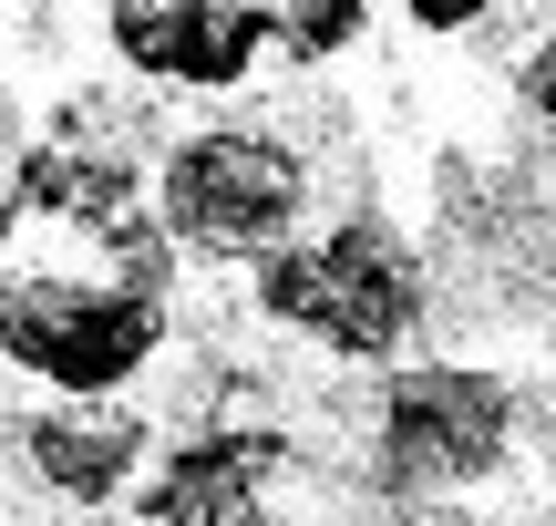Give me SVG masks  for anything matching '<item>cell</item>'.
<instances>
[{
    "mask_svg": "<svg viewBox=\"0 0 556 526\" xmlns=\"http://www.w3.org/2000/svg\"><path fill=\"white\" fill-rule=\"evenodd\" d=\"M526 103H536V114L556 124V32L536 41V52H526Z\"/></svg>",
    "mask_w": 556,
    "mask_h": 526,
    "instance_id": "9c48e42d",
    "label": "cell"
},
{
    "mask_svg": "<svg viewBox=\"0 0 556 526\" xmlns=\"http://www.w3.org/2000/svg\"><path fill=\"white\" fill-rule=\"evenodd\" d=\"M258 310L278 330H309L319 351L381 362L422 321V268L381 217H340L319 238H289L278 259H258Z\"/></svg>",
    "mask_w": 556,
    "mask_h": 526,
    "instance_id": "7a4b0ae2",
    "label": "cell"
},
{
    "mask_svg": "<svg viewBox=\"0 0 556 526\" xmlns=\"http://www.w3.org/2000/svg\"><path fill=\"white\" fill-rule=\"evenodd\" d=\"M165 310L176 238L155 217V165H135L103 103H73L0 197V351L62 403H114L155 362Z\"/></svg>",
    "mask_w": 556,
    "mask_h": 526,
    "instance_id": "6da1fadb",
    "label": "cell"
},
{
    "mask_svg": "<svg viewBox=\"0 0 556 526\" xmlns=\"http://www.w3.org/2000/svg\"><path fill=\"white\" fill-rule=\"evenodd\" d=\"M413 21H422V32H464V21H475V0H413Z\"/></svg>",
    "mask_w": 556,
    "mask_h": 526,
    "instance_id": "30bf717a",
    "label": "cell"
},
{
    "mask_svg": "<svg viewBox=\"0 0 556 526\" xmlns=\"http://www.w3.org/2000/svg\"><path fill=\"white\" fill-rule=\"evenodd\" d=\"M114 52L144 83H197L227 93L248 83V62L278 52V11H238V0H124L114 11Z\"/></svg>",
    "mask_w": 556,
    "mask_h": 526,
    "instance_id": "5b68a950",
    "label": "cell"
},
{
    "mask_svg": "<svg viewBox=\"0 0 556 526\" xmlns=\"http://www.w3.org/2000/svg\"><path fill=\"white\" fill-rule=\"evenodd\" d=\"M361 0H330V11H278V52H299V62H319V52H340V41H361Z\"/></svg>",
    "mask_w": 556,
    "mask_h": 526,
    "instance_id": "ba28073f",
    "label": "cell"
},
{
    "mask_svg": "<svg viewBox=\"0 0 556 526\" xmlns=\"http://www.w3.org/2000/svg\"><path fill=\"white\" fill-rule=\"evenodd\" d=\"M516 444V392L495 372L464 362H422L381 392V486L392 496H433V486H475L505 465Z\"/></svg>",
    "mask_w": 556,
    "mask_h": 526,
    "instance_id": "277c9868",
    "label": "cell"
},
{
    "mask_svg": "<svg viewBox=\"0 0 556 526\" xmlns=\"http://www.w3.org/2000/svg\"><path fill=\"white\" fill-rule=\"evenodd\" d=\"M289 475V444L268 424H227V434H197L155 465L144 486V526H268V496Z\"/></svg>",
    "mask_w": 556,
    "mask_h": 526,
    "instance_id": "8992f818",
    "label": "cell"
},
{
    "mask_svg": "<svg viewBox=\"0 0 556 526\" xmlns=\"http://www.w3.org/2000/svg\"><path fill=\"white\" fill-rule=\"evenodd\" d=\"M31 475L52 496H73V506H114L124 486H135V465H144V413H124V403H52V413H31Z\"/></svg>",
    "mask_w": 556,
    "mask_h": 526,
    "instance_id": "52a82bcc",
    "label": "cell"
},
{
    "mask_svg": "<svg viewBox=\"0 0 556 526\" xmlns=\"http://www.w3.org/2000/svg\"><path fill=\"white\" fill-rule=\"evenodd\" d=\"M299 197H309L299 155L258 124H206V135L165 145L155 165V217L176 238V259L186 248L197 259H278L299 227Z\"/></svg>",
    "mask_w": 556,
    "mask_h": 526,
    "instance_id": "3957f363",
    "label": "cell"
}]
</instances>
